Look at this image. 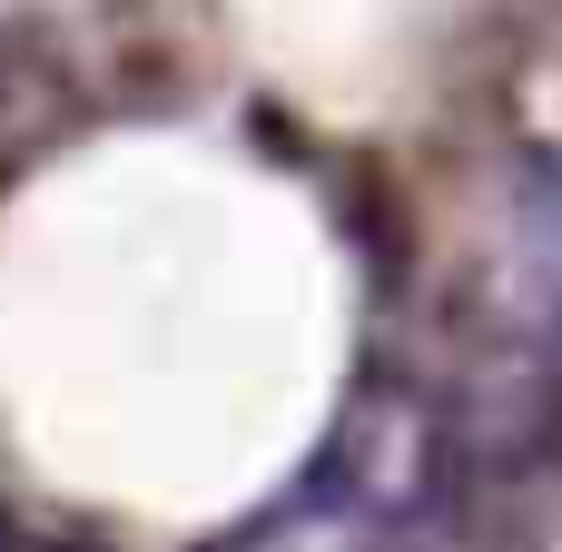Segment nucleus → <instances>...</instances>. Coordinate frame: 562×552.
<instances>
[{
    "label": "nucleus",
    "instance_id": "obj_1",
    "mask_svg": "<svg viewBox=\"0 0 562 552\" xmlns=\"http://www.w3.org/2000/svg\"><path fill=\"white\" fill-rule=\"evenodd\" d=\"M454 504V425L415 385H366L326 454L227 552H415Z\"/></svg>",
    "mask_w": 562,
    "mask_h": 552
},
{
    "label": "nucleus",
    "instance_id": "obj_2",
    "mask_svg": "<svg viewBox=\"0 0 562 552\" xmlns=\"http://www.w3.org/2000/svg\"><path fill=\"white\" fill-rule=\"evenodd\" d=\"M0 552H69V543H30V533H0Z\"/></svg>",
    "mask_w": 562,
    "mask_h": 552
}]
</instances>
